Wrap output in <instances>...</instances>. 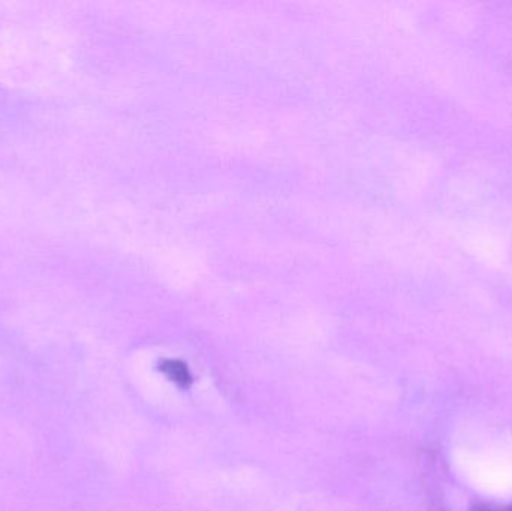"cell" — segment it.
Segmentation results:
<instances>
[{"mask_svg": "<svg viewBox=\"0 0 512 511\" xmlns=\"http://www.w3.org/2000/svg\"><path fill=\"white\" fill-rule=\"evenodd\" d=\"M162 371L165 372L168 378L174 383L179 384L182 387H189L192 383L191 374H189L188 368L183 363L167 362L162 365Z\"/></svg>", "mask_w": 512, "mask_h": 511, "instance_id": "6da1fadb", "label": "cell"}, {"mask_svg": "<svg viewBox=\"0 0 512 511\" xmlns=\"http://www.w3.org/2000/svg\"><path fill=\"white\" fill-rule=\"evenodd\" d=\"M477 511H512V506L507 507V509H487V510H477Z\"/></svg>", "mask_w": 512, "mask_h": 511, "instance_id": "7a4b0ae2", "label": "cell"}]
</instances>
